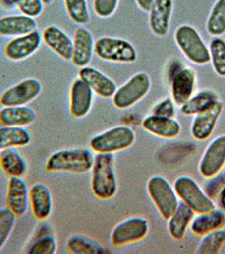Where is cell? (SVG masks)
Wrapping results in <instances>:
<instances>
[{
  "mask_svg": "<svg viewBox=\"0 0 225 254\" xmlns=\"http://www.w3.org/2000/svg\"><path fill=\"white\" fill-rule=\"evenodd\" d=\"M213 179L206 187V194L211 199L217 197L221 188L225 185V177L223 176H217L216 177H212Z\"/></svg>",
  "mask_w": 225,
  "mask_h": 254,
  "instance_id": "40",
  "label": "cell"
},
{
  "mask_svg": "<svg viewBox=\"0 0 225 254\" xmlns=\"http://www.w3.org/2000/svg\"><path fill=\"white\" fill-rule=\"evenodd\" d=\"M184 67L182 66L181 64L179 61L178 62H174V63L171 64V67L169 70V79L170 81L171 79L173 78L174 75H176L177 73L179 72V70H181Z\"/></svg>",
  "mask_w": 225,
  "mask_h": 254,
  "instance_id": "42",
  "label": "cell"
},
{
  "mask_svg": "<svg viewBox=\"0 0 225 254\" xmlns=\"http://www.w3.org/2000/svg\"><path fill=\"white\" fill-rule=\"evenodd\" d=\"M41 1L44 3V4L48 5V4H50V3H52L54 0H41Z\"/></svg>",
  "mask_w": 225,
  "mask_h": 254,
  "instance_id": "45",
  "label": "cell"
},
{
  "mask_svg": "<svg viewBox=\"0 0 225 254\" xmlns=\"http://www.w3.org/2000/svg\"><path fill=\"white\" fill-rule=\"evenodd\" d=\"M91 187L99 199L112 198L117 191V179L112 153H98L92 168Z\"/></svg>",
  "mask_w": 225,
  "mask_h": 254,
  "instance_id": "1",
  "label": "cell"
},
{
  "mask_svg": "<svg viewBox=\"0 0 225 254\" xmlns=\"http://www.w3.org/2000/svg\"><path fill=\"white\" fill-rule=\"evenodd\" d=\"M225 225V212L215 208L212 212L199 214L193 218L191 222V231L198 236H204L210 231L222 228Z\"/></svg>",
  "mask_w": 225,
  "mask_h": 254,
  "instance_id": "27",
  "label": "cell"
},
{
  "mask_svg": "<svg viewBox=\"0 0 225 254\" xmlns=\"http://www.w3.org/2000/svg\"><path fill=\"white\" fill-rule=\"evenodd\" d=\"M173 9L172 0H155L149 15V26L154 34L165 37L169 28Z\"/></svg>",
  "mask_w": 225,
  "mask_h": 254,
  "instance_id": "20",
  "label": "cell"
},
{
  "mask_svg": "<svg viewBox=\"0 0 225 254\" xmlns=\"http://www.w3.org/2000/svg\"><path fill=\"white\" fill-rule=\"evenodd\" d=\"M139 8L145 12H150L155 0H136Z\"/></svg>",
  "mask_w": 225,
  "mask_h": 254,
  "instance_id": "41",
  "label": "cell"
},
{
  "mask_svg": "<svg viewBox=\"0 0 225 254\" xmlns=\"http://www.w3.org/2000/svg\"><path fill=\"white\" fill-rule=\"evenodd\" d=\"M224 176H225V174H224Z\"/></svg>",
  "mask_w": 225,
  "mask_h": 254,
  "instance_id": "46",
  "label": "cell"
},
{
  "mask_svg": "<svg viewBox=\"0 0 225 254\" xmlns=\"http://www.w3.org/2000/svg\"><path fill=\"white\" fill-rule=\"evenodd\" d=\"M29 202L32 214L38 220H45L53 210L51 191L43 183H36L29 189Z\"/></svg>",
  "mask_w": 225,
  "mask_h": 254,
  "instance_id": "19",
  "label": "cell"
},
{
  "mask_svg": "<svg viewBox=\"0 0 225 254\" xmlns=\"http://www.w3.org/2000/svg\"><path fill=\"white\" fill-rule=\"evenodd\" d=\"M41 91L40 81L37 79H26L6 90L0 97V104L3 107L24 106L38 97Z\"/></svg>",
  "mask_w": 225,
  "mask_h": 254,
  "instance_id": "9",
  "label": "cell"
},
{
  "mask_svg": "<svg viewBox=\"0 0 225 254\" xmlns=\"http://www.w3.org/2000/svg\"><path fill=\"white\" fill-rule=\"evenodd\" d=\"M173 101L183 105L192 97L196 84V72L191 68H183L170 80Z\"/></svg>",
  "mask_w": 225,
  "mask_h": 254,
  "instance_id": "18",
  "label": "cell"
},
{
  "mask_svg": "<svg viewBox=\"0 0 225 254\" xmlns=\"http://www.w3.org/2000/svg\"><path fill=\"white\" fill-rule=\"evenodd\" d=\"M64 3L68 15L75 23L85 25L89 21L87 0H64Z\"/></svg>",
  "mask_w": 225,
  "mask_h": 254,
  "instance_id": "34",
  "label": "cell"
},
{
  "mask_svg": "<svg viewBox=\"0 0 225 254\" xmlns=\"http://www.w3.org/2000/svg\"><path fill=\"white\" fill-rule=\"evenodd\" d=\"M177 45L188 60L196 64H205L211 61L210 51L193 26L183 25L174 34Z\"/></svg>",
  "mask_w": 225,
  "mask_h": 254,
  "instance_id": "3",
  "label": "cell"
},
{
  "mask_svg": "<svg viewBox=\"0 0 225 254\" xmlns=\"http://www.w3.org/2000/svg\"><path fill=\"white\" fill-rule=\"evenodd\" d=\"M118 0H93V9L101 18L110 17L118 7Z\"/></svg>",
  "mask_w": 225,
  "mask_h": 254,
  "instance_id": "38",
  "label": "cell"
},
{
  "mask_svg": "<svg viewBox=\"0 0 225 254\" xmlns=\"http://www.w3.org/2000/svg\"><path fill=\"white\" fill-rule=\"evenodd\" d=\"M134 142L135 133L132 129L119 126L93 137L90 142V147L98 153H112L126 149Z\"/></svg>",
  "mask_w": 225,
  "mask_h": 254,
  "instance_id": "5",
  "label": "cell"
},
{
  "mask_svg": "<svg viewBox=\"0 0 225 254\" xmlns=\"http://www.w3.org/2000/svg\"><path fill=\"white\" fill-rule=\"evenodd\" d=\"M148 223L141 217H133L116 225L111 233V243L116 247L136 243L146 237Z\"/></svg>",
  "mask_w": 225,
  "mask_h": 254,
  "instance_id": "10",
  "label": "cell"
},
{
  "mask_svg": "<svg viewBox=\"0 0 225 254\" xmlns=\"http://www.w3.org/2000/svg\"><path fill=\"white\" fill-rule=\"evenodd\" d=\"M43 39L47 46L54 50L61 58L70 61L72 57L73 41L62 30L55 26H49L43 32Z\"/></svg>",
  "mask_w": 225,
  "mask_h": 254,
  "instance_id": "21",
  "label": "cell"
},
{
  "mask_svg": "<svg viewBox=\"0 0 225 254\" xmlns=\"http://www.w3.org/2000/svg\"><path fill=\"white\" fill-rule=\"evenodd\" d=\"M36 113L31 108L24 106H9L0 110V126L24 127L33 123Z\"/></svg>",
  "mask_w": 225,
  "mask_h": 254,
  "instance_id": "24",
  "label": "cell"
},
{
  "mask_svg": "<svg viewBox=\"0 0 225 254\" xmlns=\"http://www.w3.org/2000/svg\"><path fill=\"white\" fill-rule=\"evenodd\" d=\"M145 130L152 134L165 138H173L180 132V125L173 118H167L163 116H147L142 122Z\"/></svg>",
  "mask_w": 225,
  "mask_h": 254,
  "instance_id": "23",
  "label": "cell"
},
{
  "mask_svg": "<svg viewBox=\"0 0 225 254\" xmlns=\"http://www.w3.org/2000/svg\"><path fill=\"white\" fill-rule=\"evenodd\" d=\"M194 212L185 202H179L176 210L169 219V231L174 239L181 240L185 237L188 225L193 220Z\"/></svg>",
  "mask_w": 225,
  "mask_h": 254,
  "instance_id": "26",
  "label": "cell"
},
{
  "mask_svg": "<svg viewBox=\"0 0 225 254\" xmlns=\"http://www.w3.org/2000/svg\"><path fill=\"white\" fill-rule=\"evenodd\" d=\"M209 51L215 72L220 76H225V41L220 38H214L211 41Z\"/></svg>",
  "mask_w": 225,
  "mask_h": 254,
  "instance_id": "33",
  "label": "cell"
},
{
  "mask_svg": "<svg viewBox=\"0 0 225 254\" xmlns=\"http://www.w3.org/2000/svg\"><path fill=\"white\" fill-rule=\"evenodd\" d=\"M37 22L28 15H12L0 19V36L20 37L36 31Z\"/></svg>",
  "mask_w": 225,
  "mask_h": 254,
  "instance_id": "22",
  "label": "cell"
},
{
  "mask_svg": "<svg viewBox=\"0 0 225 254\" xmlns=\"http://www.w3.org/2000/svg\"><path fill=\"white\" fill-rule=\"evenodd\" d=\"M207 30L212 36L220 37L225 33V0H218L211 10Z\"/></svg>",
  "mask_w": 225,
  "mask_h": 254,
  "instance_id": "31",
  "label": "cell"
},
{
  "mask_svg": "<svg viewBox=\"0 0 225 254\" xmlns=\"http://www.w3.org/2000/svg\"><path fill=\"white\" fill-rule=\"evenodd\" d=\"M92 88L81 79L73 82L69 93V113L73 118H83L92 109L93 102Z\"/></svg>",
  "mask_w": 225,
  "mask_h": 254,
  "instance_id": "15",
  "label": "cell"
},
{
  "mask_svg": "<svg viewBox=\"0 0 225 254\" xmlns=\"http://www.w3.org/2000/svg\"><path fill=\"white\" fill-rule=\"evenodd\" d=\"M0 3H2V5L7 9H12L15 7L13 0H0Z\"/></svg>",
  "mask_w": 225,
  "mask_h": 254,
  "instance_id": "44",
  "label": "cell"
},
{
  "mask_svg": "<svg viewBox=\"0 0 225 254\" xmlns=\"http://www.w3.org/2000/svg\"><path fill=\"white\" fill-rule=\"evenodd\" d=\"M66 248L70 254H106V249L100 243L81 235H73L69 237V239L67 240Z\"/></svg>",
  "mask_w": 225,
  "mask_h": 254,
  "instance_id": "29",
  "label": "cell"
},
{
  "mask_svg": "<svg viewBox=\"0 0 225 254\" xmlns=\"http://www.w3.org/2000/svg\"><path fill=\"white\" fill-rule=\"evenodd\" d=\"M79 77L102 98H111L117 90V86L112 79L93 67L81 68L79 71Z\"/></svg>",
  "mask_w": 225,
  "mask_h": 254,
  "instance_id": "16",
  "label": "cell"
},
{
  "mask_svg": "<svg viewBox=\"0 0 225 254\" xmlns=\"http://www.w3.org/2000/svg\"><path fill=\"white\" fill-rule=\"evenodd\" d=\"M147 191L161 216L169 220L179 205L174 188L163 176H154L148 181Z\"/></svg>",
  "mask_w": 225,
  "mask_h": 254,
  "instance_id": "6",
  "label": "cell"
},
{
  "mask_svg": "<svg viewBox=\"0 0 225 254\" xmlns=\"http://www.w3.org/2000/svg\"><path fill=\"white\" fill-rule=\"evenodd\" d=\"M94 44L93 35L88 30L80 27L75 31L70 60L74 65L80 68L87 66L93 58Z\"/></svg>",
  "mask_w": 225,
  "mask_h": 254,
  "instance_id": "17",
  "label": "cell"
},
{
  "mask_svg": "<svg viewBox=\"0 0 225 254\" xmlns=\"http://www.w3.org/2000/svg\"><path fill=\"white\" fill-rule=\"evenodd\" d=\"M0 167L10 177H22L27 171V163L15 147H10L1 151Z\"/></svg>",
  "mask_w": 225,
  "mask_h": 254,
  "instance_id": "25",
  "label": "cell"
},
{
  "mask_svg": "<svg viewBox=\"0 0 225 254\" xmlns=\"http://www.w3.org/2000/svg\"><path fill=\"white\" fill-rule=\"evenodd\" d=\"M42 36L38 31L16 37L6 44L4 55L12 61L26 60L40 47Z\"/></svg>",
  "mask_w": 225,
  "mask_h": 254,
  "instance_id": "13",
  "label": "cell"
},
{
  "mask_svg": "<svg viewBox=\"0 0 225 254\" xmlns=\"http://www.w3.org/2000/svg\"><path fill=\"white\" fill-rule=\"evenodd\" d=\"M225 164V136L214 139L207 147L202 160L199 171L206 178L217 176Z\"/></svg>",
  "mask_w": 225,
  "mask_h": 254,
  "instance_id": "11",
  "label": "cell"
},
{
  "mask_svg": "<svg viewBox=\"0 0 225 254\" xmlns=\"http://www.w3.org/2000/svg\"><path fill=\"white\" fill-rule=\"evenodd\" d=\"M15 214L7 208L0 209V250L5 245L11 235L15 223Z\"/></svg>",
  "mask_w": 225,
  "mask_h": 254,
  "instance_id": "35",
  "label": "cell"
},
{
  "mask_svg": "<svg viewBox=\"0 0 225 254\" xmlns=\"http://www.w3.org/2000/svg\"><path fill=\"white\" fill-rule=\"evenodd\" d=\"M57 241L54 236L47 235L38 238L31 245L27 253L30 254H55L57 251Z\"/></svg>",
  "mask_w": 225,
  "mask_h": 254,
  "instance_id": "36",
  "label": "cell"
},
{
  "mask_svg": "<svg viewBox=\"0 0 225 254\" xmlns=\"http://www.w3.org/2000/svg\"><path fill=\"white\" fill-rule=\"evenodd\" d=\"M218 100L216 93L211 91L200 92L192 96L186 103L181 105V112L186 116L196 115L202 110H205L210 104Z\"/></svg>",
  "mask_w": 225,
  "mask_h": 254,
  "instance_id": "30",
  "label": "cell"
},
{
  "mask_svg": "<svg viewBox=\"0 0 225 254\" xmlns=\"http://www.w3.org/2000/svg\"><path fill=\"white\" fill-rule=\"evenodd\" d=\"M151 87L149 76L146 73H138L116 90L112 96L115 107L124 110L131 107L147 95Z\"/></svg>",
  "mask_w": 225,
  "mask_h": 254,
  "instance_id": "8",
  "label": "cell"
},
{
  "mask_svg": "<svg viewBox=\"0 0 225 254\" xmlns=\"http://www.w3.org/2000/svg\"><path fill=\"white\" fill-rule=\"evenodd\" d=\"M153 114L155 116L173 118L175 116V109L173 101L170 98H167L159 102L153 107Z\"/></svg>",
  "mask_w": 225,
  "mask_h": 254,
  "instance_id": "39",
  "label": "cell"
},
{
  "mask_svg": "<svg viewBox=\"0 0 225 254\" xmlns=\"http://www.w3.org/2000/svg\"><path fill=\"white\" fill-rule=\"evenodd\" d=\"M225 243V231L222 229H218L210 231L204 235L199 247L196 250V254H217Z\"/></svg>",
  "mask_w": 225,
  "mask_h": 254,
  "instance_id": "32",
  "label": "cell"
},
{
  "mask_svg": "<svg viewBox=\"0 0 225 254\" xmlns=\"http://www.w3.org/2000/svg\"><path fill=\"white\" fill-rule=\"evenodd\" d=\"M94 53L102 60L111 62L132 63L137 59V53L132 44L121 38H99L94 44Z\"/></svg>",
  "mask_w": 225,
  "mask_h": 254,
  "instance_id": "7",
  "label": "cell"
},
{
  "mask_svg": "<svg viewBox=\"0 0 225 254\" xmlns=\"http://www.w3.org/2000/svg\"><path fill=\"white\" fill-rule=\"evenodd\" d=\"M93 153L84 147L69 148L51 154L47 160L46 171L49 172L67 171L74 173L87 172L93 168Z\"/></svg>",
  "mask_w": 225,
  "mask_h": 254,
  "instance_id": "2",
  "label": "cell"
},
{
  "mask_svg": "<svg viewBox=\"0 0 225 254\" xmlns=\"http://www.w3.org/2000/svg\"><path fill=\"white\" fill-rule=\"evenodd\" d=\"M173 188L182 202L196 214H205L215 209L213 200L191 177L184 176L177 178Z\"/></svg>",
  "mask_w": 225,
  "mask_h": 254,
  "instance_id": "4",
  "label": "cell"
},
{
  "mask_svg": "<svg viewBox=\"0 0 225 254\" xmlns=\"http://www.w3.org/2000/svg\"><path fill=\"white\" fill-rule=\"evenodd\" d=\"M32 140L29 131L24 127H0V151L10 147H25Z\"/></svg>",
  "mask_w": 225,
  "mask_h": 254,
  "instance_id": "28",
  "label": "cell"
},
{
  "mask_svg": "<svg viewBox=\"0 0 225 254\" xmlns=\"http://www.w3.org/2000/svg\"><path fill=\"white\" fill-rule=\"evenodd\" d=\"M217 201L220 205V208L225 212V185L221 188L220 192L217 196Z\"/></svg>",
  "mask_w": 225,
  "mask_h": 254,
  "instance_id": "43",
  "label": "cell"
},
{
  "mask_svg": "<svg viewBox=\"0 0 225 254\" xmlns=\"http://www.w3.org/2000/svg\"><path fill=\"white\" fill-rule=\"evenodd\" d=\"M15 7L23 15L38 17L44 10V3L41 0H13Z\"/></svg>",
  "mask_w": 225,
  "mask_h": 254,
  "instance_id": "37",
  "label": "cell"
},
{
  "mask_svg": "<svg viewBox=\"0 0 225 254\" xmlns=\"http://www.w3.org/2000/svg\"><path fill=\"white\" fill-rule=\"evenodd\" d=\"M222 110V104L217 100L205 110L197 113L191 126L192 136L200 141L208 139L214 131Z\"/></svg>",
  "mask_w": 225,
  "mask_h": 254,
  "instance_id": "14",
  "label": "cell"
},
{
  "mask_svg": "<svg viewBox=\"0 0 225 254\" xmlns=\"http://www.w3.org/2000/svg\"><path fill=\"white\" fill-rule=\"evenodd\" d=\"M29 203V189L22 177L12 176L8 183L6 208L16 218L26 214Z\"/></svg>",
  "mask_w": 225,
  "mask_h": 254,
  "instance_id": "12",
  "label": "cell"
}]
</instances>
